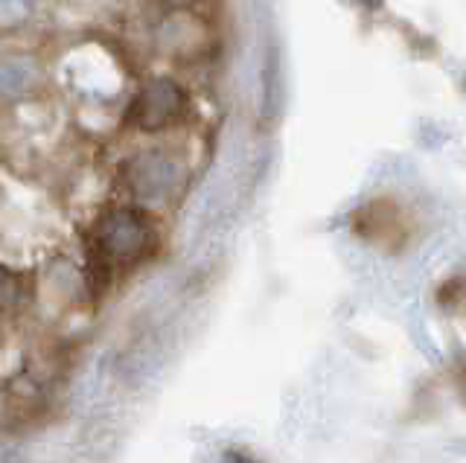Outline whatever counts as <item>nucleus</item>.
Masks as SVG:
<instances>
[{"label": "nucleus", "mask_w": 466, "mask_h": 463, "mask_svg": "<svg viewBox=\"0 0 466 463\" xmlns=\"http://www.w3.org/2000/svg\"><path fill=\"white\" fill-rule=\"evenodd\" d=\"M169 176H172V166L167 161H152V157H146V161L140 164L135 186H137V193L152 196L155 190H167Z\"/></svg>", "instance_id": "3"}, {"label": "nucleus", "mask_w": 466, "mask_h": 463, "mask_svg": "<svg viewBox=\"0 0 466 463\" xmlns=\"http://www.w3.org/2000/svg\"><path fill=\"white\" fill-rule=\"evenodd\" d=\"M155 230L137 210H111L94 227L96 263L102 268H114L120 263H137L149 251Z\"/></svg>", "instance_id": "1"}, {"label": "nucleus", "mask_w": 466, "mask_h": 463, "mask_svg": "<svg viewBox=\"0 0 466 463\" xmlns=\"http://www.w3.org/2000/svg\"><path fill=\"white\" fill-rule=\"evenodd\" d=\"M15 295H18V280H15V274L6 266H0V309L9 307Z\"/></svg>", "instance_id": "4"}, {"label": "nucleus", "mask_w": 466, "mask_h": 463, "mask_svg": "<svg viewBox=\"0 0 466 463\" xmlns=\"http://www.w3.org/2000/svg\"><path fill=\"white\" fill-rule=\"evenodd\" d=\"M184 111H187V96L178 85L169 79H155L137 96L135 108H131V120L140 128H146V132H155V128H164L172 126L175 120H181Z\"/></svg>", "instance_id": "2"}, {"label": "nucleus", "mask_w": 466, "mask_h": 463, "mask_svg": "<svg viewBox=\"0 0 466 463\" xmlns=\"http://www.w3.org/2000/svg\"><path fill=\"white\" fill-rule=\"evenodd\" d=\"M164 4H169V6H187V4H193V0H164Z\"/></svg>", "instance_id": "6"}, {"label": "nucleus", "mask_w": 466, "mask_h": 463, "mask_svg": "<svg viewBox=\"0 0 466 463\" xmlns=\"http://www.w3.org/2000/svg\"><path fill=\"white\" fill-rule=\"evenodd\" d=\"M222 463H259V460H254L251 455H245V452H237V448H230V452H225Z\"/></svg>", "instance_id": "5"}]
</instances>
